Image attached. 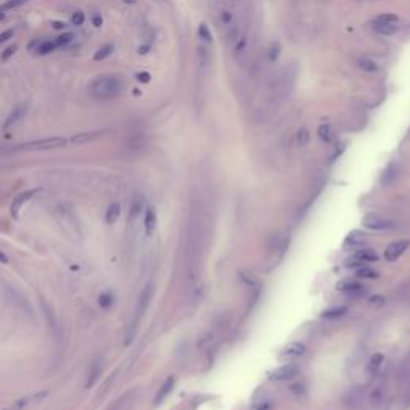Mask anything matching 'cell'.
<instances>
[{
  "label": "cell",
  "mask_w": 410,
  "mask_h": 410,
  "mask_svg": "<svg viewBox=\"0 0 410 410\" xmlns=\"http://www.w3.org/2000/svg\"><path fill=\"white\" fill-rule=\"evenodd\" d=\"M124 90V80L117 74H104L98 75L90 83V95L96 101H112L119 98Z\"/></svg>",
  "instance_id": "cell-1"
},
{
  "label": "cell",
  "mask_w": 410,
  "mask_h": 410,
  "mask_svg": "<svg viewBox=\"0 0 410 410\" xmlns=\"http://www.w3.org/2000/svg\"><path fill=\"white\" fill-rule=\"evenodd\" d=\"M68 141L64 138L55 137V138H45V139H35L18 146V149L21 151H51V149H60V147L66 146Z\"/></svg>",
  "instance_id": "cell-2"
},
{
  "label": "cell",
  "mask_w": 410,
  "mask_h": 410,
  "mask_svg": "<svg viewBox=\"0 0 410 410\" xmlns=\"http://www.w3.org/2000/svg\"><path fill=\"white\" fill-rule=\"evenodd\" d=\"M337 288H338V292H342L343 295H346V297H351V298L362 297V295L367 293V287L362 285L361 282L352 280V279H344L342 282H338Z\"/></svg>",
  "instance_id": "cell-3"
},
{
  "label": "cell",
  "mask_w": 410,
  "mask_h": 410,
  "mask_svg": "<svg viewBox=\"0 0 410 410\" xmlns=\"http://www.w3.org/2000/svg\"><path fill=\"white\" fill-rule=\"evenodd\" d=\"M362 224L367 229L372 231H389V229H394V223L388 220V218H384L381 215H375V213H370V215H365L362 218Z\"/></svg>",
  "instance_id": "cell-4"
},
{
  "label": "cell",
  "mask_w": 410,
  "mask_h": 410,
  "mask_svg": "<svg viewBox=\"0 0 410 410\" xmlns=\"http://www.w3.org/2000/svg\"><path fill=\"white\" fill-rule=\"evenodd\" d=\"M300 374V369L295 364H285L280 365V367L274 369L271 374H269V380L271 381H290L293 378H297Z\"/></svg>",
  "instance_id": "cell-5"
},
{
  "label": "cell",
  "mask_w": 410,
  "mask_h": 410,
  "mask_svg": "<svg viewBox=\"0 0 410 410\" xmlns=\"http://www.w3.org/2000/svg\"><path fill=\"white\" fill-rule=\"evenodd\" d=\"M376 260H378V255L372 248H361L352 255V258L346 263V266L348 268H357V266L364 265V263H374Z\"/></svg>",
  "instance_id": "cell-6"
},
{
  "label": "cell",
  "mask_w": 410,
  "mask_h": 410,
  "mask_svg": "<svg viewBox=\"0 0 410 410\" xmlns=\"http://www.w3.org/2000/svg\"><path fill=\"white\" fill-rule=\"evenodd\" d=\"M152 297H154V285H152V284H147V285L143 288V292H141L139 298H138V305H137V320H135V324H137L138 320L144 316L146 309H147V308H149V305H151Z\"/></svg>",
  "instance_id": "cell-7"
},
{
  "label": "cell",
  "mask_w": 410,
  "mask_h": 410,
  "mask_svg": "<svg viewBox=\"0 0 410 410\" xmlns=\"http://www.w3.org/2000/svg\"><path fill=\"white\" fill-rule=\"evenodd\" d=\"M409 248V240H396L393 243H389L384 250V260L386 261H396L397 258L406 253V250Z\"/></svg>",
  "instance_id": "cell-8"
},
{
  "label": "cell",
  "mask_w": 410,
  "mask_h": 410,
  "mask_svg": "<svg viewBox=\"0 0 410 410\" xmlns=\"http://www.w3.org/2000/svg\"><path fill=\"white\" fill-rule=\"evenodd\" d=\"M38 192V189H28V191H24L21 192L19 196H16L15 199H13V202H11V207H10V213L13 218H18L19 215V211H21V207L26 204V202H29L32 197H34L35 194Z\"/></svg>",
  "instance_id": "cell-9"
},
{
  "label": "cell",
  "mask_w": 410,
  "mask_h": 410,
  "mask_svg": "<svg viewBox=\"0 0 410 410\" xmlns=\"http://www.w3.org/2000/svg\"><path fill=\"white\" fill-rule=\"evenodd\" d=\"M306 346L300 342H292L285 344L280 351V359H298L301 356H305Z\"/></svg>",
  "instance_id": "cell-10"
},
{
  "label": "cell",
  "mask_w": 410,
  "mask_h": 410,
  "mask_svg": "<svg viewBox=\"0 0 410 410\" xmlns=\"http://www.w3.org/2000/svg\"><path fill=\"white\" fill-rule=\"evenodd\" d=\"M383 362H384V354L383 352H375V354H372L367 365H365V369H367V374L375 378L378 375V372L383 367Z\"/></svg>",
  "instance_id": "cell-11"
},
{
  "label": "cell",
  "mask_w": 410,
  "mask_h": 410,
  "mask_svg": "<svg viewBox=\"0 0 410 410\" xmlns=\"http://www.w3.org/2000/svg\"><path fill=\"white\" fill-rule=\"evenodd\" d=\"M26 111H28V106L26 104H18L15 109H13V112L8 115V119L5 122V130H10L11 127H16L19 122L24 119Z\"/></svg>",
  "instance_id": "cell-12"
},
{
  "label": "cell",
  "mask_w": 410,
  "mask_h": 410,
  "mask_svg": "<svg viewBox=\"0 0 410 410\" xmlns=\"http://www.w3.org/2000/svg\"><path fill=\"white\" fill-rule=\"evenodd\" d=\"M56 48V43L47 40V38H43V40H35L34 43H31V50L35 51L38 55H48L51 51H55Z\"/></svg>",
  "instance_id": "cell-13"
},
{
  "label": "cell",
  "mask_w": 410,
  "mask_h": 410,
  "mask_svg": "<svg viewBox=\"0 0 410 410\" xmlns=\"http://www.w3.org/2000/svg\"><path fill=\"white\" fill-rule=\"evenodd\" d=\"M397 29H399L397 23H374V31L378 35H383V37L394 35Z\"/></svg>",
  "instance_id": "cell-14"
},
{
  "label": "cell",
  "mask_w": 410,
  "mask_h": 410,
  "mask_svg": "<svg viewBox=\"0 0 410 410\" xmlns=\"http://www.w3.org/2000/svg\"><path fill=\"white\" fill-rule=\"evenodd\" d=\"M157 226V213L152 207H149L144 213V231L147 236H151Z\"/></svg>",
  "instance_id": "cell-15"
},
{
  "label": "cell",
  "mask_w": 410,
  "mask_h": 410,
  "mask_svg": "<svg viewBox=\"0 0 410 410\" xmlns=\"http://www.w3.org/2000/svg\"><path fill=\"white\" fill-rule=\"evenodd\" d=\"M122 213V207L119 202H112L104 211V223L106 224H114L119 220V216Z\"/></svg>",
  "instance_id": "cell-16"
},
{
  "label": "cell",
  "mask_w": 410,
  "mask_h": 410,
  "mask_svg": "<svg viewBox=\"0 0 410 410\" xmlns=\"http://www.w3.org/2000/svg\"><path fill=\"white\" fill-rule=\"evenodd\" d=\"M365 242H367V236L361 233V231H352V233H349L348 237H346L344 245L346 247H361Z\"/></svg>",
  "instance_id": "cell-17"
},
{
  "label": "cell",
  "mask_w": 410,
  "mask_h": 410,
  "mask_svg": "<svg viewBox=\"0 0 410 410\" xmlns=\"http://www.w3.org/2000/svg\"><path fill=\"white\" fill-rule=\"evenodd\" d=\"M173 386H175V380H173V376H169L164 381L162 386H160V389H159V393L156 394V397H154V404H160V402H162L165 397L171 393Z\"/></svg>",
  "instance_id": "cell-18"
},
{
  "label": "cell",
  "mask_w": 410,
  "mask_h": 410,
  "mask_svg": "<svg viewBox=\"0 0 410 410\" xmlns=\"http://www.w3.org/2000/svg\"><path fill=\"white\" fill-rule=\"evenodd\" d=\"M357 66L361 68V70H364L365 74H375L378 70V64L376 61H374L369 56H362L357 60Z\"/></svg>",
  "instance_id": "cell-19"
},
{
  "label": "cell",
  "mask_w": 410,
  "mask_h": 410,
  "mask_svg": "<svg viewBox=\"0 0 410 410\" xmlns=\"http://www.w3.org/2000/svg\"><path fill=\"white\" fill-rule=\"evenodd\" d=\"M101 137V132H87V133H80V135H75L72 138V143L75 144H85L90 143V141H95Z\"/></svg>",
  "instance_id": "cell-20"
},
{
  "label": "cell",
  "mask_w": 410,
  "mask_h": 410,
  "mask_svg": "<svg viewBox=\"0 0 410 410\" xmlns=\"http://www.w3.org/2000/svg\"><path fill=\"white\" fill-rule=\"evenodd\" d=\"M317 137L320 138V141H324V143H332L333 138H335V132H333V128L330 125H320L317 128Z\"/></svg>",
  "instance_id": "cell-21"
},
{
  "label": "cell",
  "mask_w": 410,
  "mask_h": 410,
  "mask_svg": "<svg viewBox=\"0 0 410 410\" xmlns=\"http://www.w3.org/2000/svg\"><path fill=\"white\" fill-rule=\"evenodd\" d=\"M346 312H348V308H346V306H335V308H329V309H325L322 312V317H325V319H338V317H343Z\"/></svg>",
  "instance_id": "cell-22"
},
{
  "label": "cell",
  "mask_w": 410,
  "mask_h": 410,
  "mask_svg": "<svg viewBox=\"0 0 410 410\" xmlns=\"http://www.w3.org/2000/svg\"><path fill=\"white\" fill-rule=\"evenodd\" d=\"M356 275L361 279H376V277H380V273H376L375 269H372L370 266H361L356 269Z\"/></svg>",
  "instance_id": "cell-23"
},
{
  "label": "cell",
  "mask_w": 410,
  "mask_h": 410,
  "mask_svg": "<svg viewBox=\"0 0 410 410\" xmlns=\"http://www.w3.org/2000/svg\"><path fill=\"white\" fill-rule=\"evenodd\" d=\"M98 301H100V306H101V308H104V309H109V308H111V306L114 305L115 297H114L112 292L106 290V292H102V293L100 295Z\"/></svg>",
  "instance_id": "cell-24"
},
{
  "label": "cell",
  "mask_w": 410,
  "mask_h": 410,
  "mask_svg": "<svg viewBox=\"0 0 410 410\" xmlns=\"http://www.w3.org/2000/svg\"><path fill=\"white\" fill-rule=\"evenodd\" d=\"M112 51H114V45H112V43H107V45H104V47H101L98 51H96L95 56H93V60H95V61H102V60H106V58H107L109 55H112Z\"/></svg>",
  "instance_id": "cell-25"
},
{
  "label": "cell",
  "mask_w": 410,
  "mask_h": 410,
  "mask_svg": "<svg viewBox=\"0 0 410 410\" xmlns=\"http://www.w3.org/2000/svg\"><path fill=\"white\" fill-rule=\"evenodd\" d=\"M28 2H29V0H6V2H3L2 5H0V10H2V11L15 10V8H19V6L26 5Z\"/></svg>",
  "instance_id": "cell-26"
},
{
  "label": "cell",
  "mask_w": 410,
  "mask_h": 410,
  "mask_svg": "<svg viewBox=\"0 0 410 410\" xmlns=\"http://www.w3.org/2000/svg\"><path fill=\"white\" fill-rule=\"evenodd\" d=\"M143 205H144V202H143V199H141V197H137L132 202V208H130V218H132V220H135V218H137L141 213V208H143Z\"/></svg>",
  "instance_id": "cell-27"
},
{
  "label": "cell",
  "mask_w": 410,
  "mask_h": 410,
  "mask_svg": "<svg viewBox=\"0 0 410 410\" xmlns=\"http://www.w3.org/2000/svg\"><path fill=\"white\" fill-rule=\"evenodd\" d=\"M197 34H199V38H201V42H202L204 45H207V43L211 42V34H210V31H208V28H207L205 24L199 26Z\"/></svg>",
  "instance_id": "cell-28"
},
{
  "label": "cell",
  "mask_w": 410,
  "mask_h": 410,
  "mask_svg": "<svg viewBox=\"0 0 410 410\" xmlns=\"http://www.w3.org/2000/svg\"><path fill=\"white\" fill-rule=\"evenodd\" d=\"M297 141H298V144L301 147L308 146V143H309V132H308V128H301V130H298Z\"/></svg>",
  "instance_id": "cell-29"
},
{
  "label": "cell",
  "mask_w": 410,
  "mask_h": 410,
  "mask_svg": "<svg viewBox=\"0 0 410 410\" xmlns=\"http://www.w3.org/2000/svg\"><path fill=\"white\" fill-rule=\"evenodd\" d=\"M383 397H384L383 388H375L374 391H372V394H370V401H372L374 406H378V404L383 402Z\"/></svg>",
  "instance_id": "cell-30"
},
{
  "label": "cell",
  "mask_w": 410,
  "mask_h": 410,
  "mask_svg": "<svg viewBox=\"0 0 410 410\" xmlns=\"http://www.w3.org/2000/svg\"><path fill=\"white\" fill-rule=\"evenodd\" d=\"M279 55H280V45L275 43V42H273L271 47H269V50H268V58H269V61L274 63V61L279 58Z\"/></svg>",
  "instance_id": "cell-31"
},
{
  "label": "cell",
  "mask_w": 410,
  "mask_h": 410,
  "mask_svg": "<svg viewBox=\"0 0 410 410\" xmlns=\"http://www.w3.org/2000/svg\"><path fill=\"white\" fill-rule=\"evenodd\" d=\"M72 40H74V34L66 32V34H63V35L58 37L56 40H55V43H56V47H64V45H69Z\"/></svg>",
  "instance_id": "cell-32"
},
{
  "label": "cell",
  "mask_w": 410,
  "mask_h": 410,
  "mask_svg": "<svg viewBox=\"0 0 410 410\" xmlns=\"http://www.w3.org/2000/svg\"><path fill=\"white\" fill-rule=\"evenodd\" d=\"M374 23H397V16L393 13H384V15L376 16Z\"/></svg>",
  "instance_id": "cell-33"
},
{
  "label": "cell",
  "mask_w": 410,
  "mask_h": 410,
  "mask_svg": "<svg viewBox=\"0 0 410 410\" xmlns=\"http://www.w3.org/2000/svg\"><path fill=\"white\" fill-rule=\"evenodd\" d=\"M70 23H72L74 26H77V28L82 26L83 23H85V13H83V11H75L74 15H72V18H70Z\"/></svg>",
  "instance_id": "cell-34"
},
{
  "label": "cell",
  "mask_w": 410,
  "mask_h": 410,
  "mask_svg": "<svg viewBox=\"0 0 410 410\" xmlns=\"http://www.w3.org/2000/svg\"><path fill=\"white\" fill-rule=\"evenodd\" d=\"M98 375H100V365H98V364H95V365H93V374H92V375H88V380H87V384H85V386H87V388L93 386V383L96 381V378H98Z\"/></svg>",
  "instance_id": "cell-35"
},
{
  "label": "cell",
  "mask_w": 410,
  "mask_h": 410,
  "mask_svg": "<svg viewBox=\"0 0 410 410\" xmlns=\"http://www.w3.org/2000/svg\"><path fill=\"white\" fill-rule=\"evenodd\" d=\"M16 50H18V45H11V47H8L2 55H0V60H2V61H8L10 58L16 53Z\"/></svg>",
  "instance_id": "cell-36"
},
{
  "label": "cell",
  "mask_w": 410,
  "mask_h": 410,
  "mask_svg": "<svg viewBox=\"0 0 410 410\" xmlns=\"http://www.w3.org/2000/svg\"><path fill=\"white\" fill-rule=\"evenodd\" d=\"M13 35H15V29H6V31H3L2 34H0V43L6 42V40H8V38H11Z\"/></svg>",
  "instance_id": "cell-37"
},
{
  "label": "cell",
  "mask_w": 410,
  "mask_h": 410,
  "mask_svg": "<svg viewBox=\"0 0 410 410\" xmlns=\"http://www.w3.org/2000/svg\"><path fill=\"white\" fill-rule=\"evenodd\" d=\"M137 79L143 83H147L151 80V75H149V72H139V74H137Z\"/></svg>",
  "instance_id": "cell-38"
},
{
  "label": "cell",
  "mask_w": 410,
  "mask_h": 410,
  "mask_svg": "<svg viewBox=\"0 0 410 410\" xmlns=\"http://www.w3.org/2000/svg\"><path fill=\"white\" fill-rule=\"evenodd\" d=\"M253 410H274V409H273V404L271 402H261L260 406H256Z\"/></svg>",
  "instance_id": "cell-39"
},
{
  "label": "cell",
  "mask_w": 410,
  "mask_h": 410,
  "mask_svg": "<svg viewBox=\"0 0 410 410\" xmlns=\"http://www.w3.org/2000/svg\"><path fill=\"white\" fill-rule=\"evenodd\" d=\"M51 26H53V29H64L66 28V24H64L63 21H53Z\"/></svg>",
  "instance_id": "cell-40"
},
{
  "label": "cell",
  "mask_w": 410,
  "mask_h": 410,
  "mask_svg": "<svg viewBox=\"0 0 410 410\" xmlns=\"http://www.w3.org/2000/svg\"><path fill=\"white\" fill-rule=\"evenodd\" d=\"M93 24L96 26V28H101V26H102V18L101 16H93Z\"/></svg>",
  "instance_id": "cell-41"
},
{
  "label": "cell",
  "mask_w": 410,
  "mask_h": 410,
  "mask_svg": "<svg viewBox=\"0 0 410 410\" xmlns=\"http://www.w3.org/2000/svg\"><path fill=\"white\" fill-rule=\"evenodd\" d=\"M0 263H2V265H6V263H8V256H6L2 250H0Z\"/></svg>",
  "instance_id": "cell-42"
},
{
  "label": "cell",
  "mask_w": 410,
  "mask_h": 410,
  "mask_svg": "<svg viewBox=\"0 0 410 410\" xmlns=\"http://www.w3.org/2000/svg\"><path fill=\"white\" fill-rule=\"evenodd\" d=\"M3 18H5V11L0 10V19H3Z\"/></svg>",
  "instance_id": "cell-43"
},
{
  "label": "cell",
  "mask_w": 410,
  "mask_h": 410,
  "mask_svg": "<svg viewBox=\"0 0 410 410\" xmlns=\"http://www.w3.org/2000/svg\"><path fill=\"white\" fill-rule=\"evenodd\" d=\"M367 2H375V0H367Z\"/></svg>",
  "instance_id": "cell-44"
},
{
  "label": "cell",
  "mask_w": 410,
  "mask_h": 410,
  "mask_svg": "<svg viewBox=\"0 0 410 410\" xmlns=\"http://www.w3.org/2000/svg\"><path fill=\"white\" fill-rule=\"evenodd\" d=\"M164 2H165V0H164Z\"/></svg>",
  "instance_id": "cell-45"
}]
</instances>
